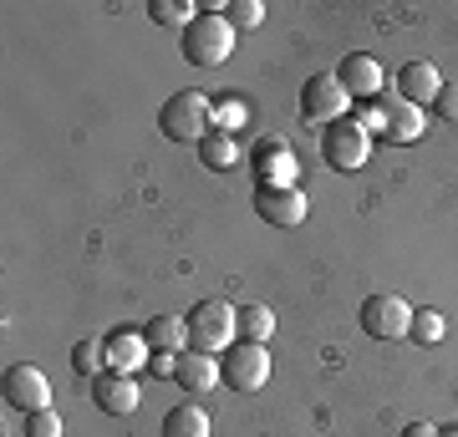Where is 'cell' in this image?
<instances>
[{
	"mask_svg": "<svg viewBox=\"0 0 458 437\" xmlns=\"http://www.w3.org/2000/svg\"><path fill=\"white\" fill-rule=\"evenodd\" d=\"M428 113H438V117H448V122H458V81H443Z\"/></svg>",
	"mask_w": 458,
	"mask_h": 437,
	"instance_id": "4316f807",
	"label": "cell"
},
{
	"mask_svg": "<svg viewBox=\"0 0 458 437\" xmlns=\"http://www.w3.org/2000/svg\"><path fill=\"white\" fill-rule=\"evenodd\" d=\"M72 372L87 376V382L102 376L107 372V346H102V340H77V346H72Z\"/></svg>",
	"mask_w": 458,
	"mask_h": 437,
	"instance_id": "7402d4cb",
	"label": "cell"
},
{
	"mask_svg": "<svg viewBox=\"0 0 458 437\" xmlns=\"http://www.w3.org/2000/svg\"><path fill=\"white\" fill-rule=\"evenodd\" d=\"M21 437H62V417H56L51 407H41V412H26V427H21Z\"/></svg>",
	"mask_w": 458,
	"mask_h": 437,
	"instance_id": "d4e9b609",
	"label": "cell"
},
{
	"mask_svg": "<svg viewBox=\"0 0 458 437\" xmlns=\"http://www.w3.org/2000/svg\"><path fill=\"white\" fill-rule=\"evenodd\" d=\"M352 113V97H346V87L331 71H316V77H306V87H301V117L306 122H342V117Z\"/></svg>",
	"mask_w": 458,
	"mask_h": 437,
	"instance_id": "8992f818",
	"label": "cell"
},
{
	"mask_svg": "<svg viewBox=\"0 0 458 437\" xmlns=\"http://www.w3.org/2000/svg\"><path fill=\"white\" fill-rule=\"evenodd\" d=\"M143 336L153 351H189V321L183 315H153L143 325Z\"/></svg>",
	"mask_w": 458,
	"mask_h": 437,
	"instance_id": "ac0fdd59",
	"label": "cell"
},
{
	"mask_svg": "<svg viewBox=\"0 0 458 437\" xmlns=\"http://www.w3.org/2000/svg\"><path fill=\"white\" fill-rule=\"evenodd\" d=\"M174 382L183 387V397H204V391L219 387V361H214V357H199V351H183Z\"/></svg>",
	"mask_w": 458,
	"mask_h": 437,
	"instance_id": "2e32d148",
	"label": "cell"
},
{
	"mask_svg": "<svg viewBox=\"0 0 458 437\" xmlns=\"http://www.w3.org/2000/svg\"><path fill=\"white\" fill-rule=\"evenodd\" d=\"M199 11H204V5H189V0H148V21H153V26H168V31L194 26Z\"/></svg>",
	"mask_w": 458,
	"mask_h": 437,
	"instance_id": "ffe728a7",
	"label": "cell"
},
{
	"mask_svg": "<svg viewBox=\"0 0 458 437\" xmlns=\"http://www.w3.org/2000/svg\"><path fill=\"white\" fill-rule=\"evenodd\" d=\"M438 437H458V433H438Z\"/></svg>",
	"mask_w": 458,
	"mask_h": 437,
	"instance_id": "4dcf8cb0",
	"label": "cell"
},
{
	"mask_svg": "<svg viewBox=\"0 0 458 437\" xmlns=\"http://www.w3.org/2000/svg\"><path fill=\"white\" fill-rule=\"evenodd\" d=\"M240 122H245V102H240V97H229V102L214 107V128H219V132H234Z\"/></svg>",
	"mask_w": 458,
	"mask_h": 437,
	"instance_id": "484cf974",
	"label": "cell"
},
{
	"mask_svg": "<svg viewBox=\"0 0 458 437\" xmlns=\"http://www.w3.org/2000/svg\"><path fill=\"white\" fill-rule=\"evenodd\" d=\"M225 21L234 26V31H255V26L265 21V5H260V0H229Z\"/></svg>",
	"mask_w": 458,
	"mask_h": 437,
	"instance_id": "cb8c5ba5",
	"label": "cell"
},
{
	"mask_svg": "<svg viewBox=\"0 0 458 437\" xmlns=\"http://www.w3.org/2000/svg\"><path fill=\"white\" fill-rule=\"evenodd\" d=\"M403 437H438V427H428V422H412V427H403Z\"/></svg>",
	"mask_w": 458,
	"mask_h": 437,
	"instance_id": "f546056e",
	"label": "cell"
},
{
	"mask_svg": "<svg viewBox=\"0 0 458 437\" xmlns=\"http://www.w3.org/2000/svg\"><path fill=\"white\" fill-rule=\"evenodd\" d=\"M361 331L372 340H403L412 331V306L403 295H367L361 300Z\"/></svg>",
	"mask_w": 458,
	"mask_h": 437,
	"instance_id": "52a82bcc",
	"label": "cell"
},
{
	"mask_svg": "<svg viewBox=\"0 0 458 437\" xmlns=\"http://www.w3.org/2000/svg\"><path fill=\"white\" fill-rule=\"evenodd\" d=\"M382 113H387V122H382V138H387V143H418V138H423V128H428L423 107L393 97V102H382Z\"/></svg>",
	"mask_w": 458,
	"mask_h": 437,
	"instance_id": "9a60e30c",
	"label": "cell"
},
{
	"mask_svg": "<svg viewBox=\"0 0 458 437\" xmlns=\"http://www.w3.org/2000/svg\"><path fill=\"white\" fill-rule=\"evenodd\" d=\"M138 402H143V391H138L132 376H123V372L92 376V407H98V412H107V417H132Z\"/></svg>",
	"mask_w": 458,
	"mask_h": 437,
	"instance_id": "9c48e42d",
	"label": "cell"
},
{
	"mask_svg": "<svg viewBox=\"0 0 458 437\" xmlns=\"http://www.w3.org/2000/svg\"><path fill=\"white\" fill-rule=\"evenodd\" d=\"M270 331H276V315H270L265 306L234 310V340H255V346H265V340H270Z\"/></svg>",
	"mask_w": 458,
	"mask_h": 437,
	"instance_id": "44dd1931",
	"label": "cell"
},
{
	"mask_svg": "<svg viewBox=\"0 0 458 437\" xmlns=\"http://www.w3.org/2000/svg\"><path fill=\"white\" fill-rule=\"evenodd\" d=\"M102 346H107V372H143L148 361H153V346H148L143 331H132V325H117L113 336H102Z\"/></svg>",
	"mask_w": 458,
	"mask_h": 437,
	"instance_id": "8fae6325",
	"label": "cell"
},
{
	"mask_svg": "<svg viewBox=\"0 0 458 437\" xmlns=\"http://www.w3.org/2000/svg\"><path fill=\"white\" fill-rule=\"evenodd\" d=\"M158 128H164L168 143H199L214 128V102L204 92H174L158 113Z\"/></svg>",
	"mask_w": 458,
	"mask_h": 437,
	"instance_id": "7a4b0ae2",
	"label": "cell"
},
{
	"mask_svg": "<svg viewBox=\"0 0 458 437\" xmlns=\"http://www.w3.org/2000/svg\"><path fill=\"white\" fill-rule=\"evenodd\" d=\"M265 382H270V351H265V346L234 340L229 351H219V387L250 397V391H260Z\"/></svg>",
	"mask_w": 458,
	"mask_h": 437,
	"instance_id": "277c9868",
	"label": "cell"
},
{
	"mask_svg": "<svg viewBox=\"0 0 458 437\" xmlns=\"http://www.w3.org/2000/svg\"><path fill=\"white\" fill-rule=\"evenodd\" d=\"M255 179H260V189H295V158L285 138H260L255 143Z\"/></svg>",
	"mask_w": 458,
	"mask_h": 437,
	"instance_id": "7c38bea8",
	"label": "cell"
},
{
	"mask_svg": "<svg viewBox=\"0 0 458 437\" xmlns=\"http://www.w3.org/2000/svg\"><path fill=\"white\" fill-rule=\"evenodd\" d=\"M179 51H183V62H189V66L214 71V66H225L229 51H234V26L225 21V11L204 5L194 26H183V31H179Z\"/></svg>",
	"mask_w": 458,
	"mask_h": 437,
	"instance_id": "6da1fadb",
	"label": "cell"
},
{
	"mask_svg": "<svg viewBox=\"0 0 458 437\" xmlns=\"http://www.w3.org/2000/svg\"><path fill=\"white\" fill-rule=\"evenodd\" d=\"M418 346H438L443 336H448V321H443V310L423 306V310H412V331H408Z\"/></svg>",
	"mask_w": 458,
	"mask_h": 437,
	"instance_id": "603a6c76",
	"label": "cell"
},
{
	"mask_svg": "<svg viewBox=\"0 0 458 437\" xmlns=\"http://www.w3.org/2000/svg\"><path fill=\"white\" fill-rule=\"evenodd\" d=\"M255 214L276 229H295V224H306L311 204H306L301 189H255Z\"/></svg>",
	"mask_w": 458,
	"mask_h": 437,
	"instance_id": "30bf717a",
	"label": "cell"
},
{
	"mask_svg": "<svg viewBox=\"0 0 458 437\" xmlns=\"http://www.w3.org/2000/svg\"><path fill=\"white\" fill-rule=\"evenodd\" d=\"M321 153H327L331 168L357 173L361 163L372 158V132H361L352 117H342V122H327V128H321Z\"/></svg>",
	"mask_w": 458,
	"mask_h": 437,
	"instance_id": "5b68a950",
	"label": "cell"
},
{
	"mask_svg": "<svg viewBox=\"0 0 458 437\" xmlns=\"http://www.w3.org/2000/svg\"><path fill=\"white\" fill-rule=\"evenodd\" d=\"M199 163H204L209 173H229V168L240 163V143H234L229 132L209 128V132H204V138H199Z\"/></svg>",
	"mask_w": 458,
	"mask_h": 437,
	"instance_id": "e0dca14e",
	"label": "cell"
},
{
	"mask_svg": "<svg viewBox=\"0 0 458 437\" xmlns=\"http://www.w3.org/2000/svg\"><path fill=\"white\" fill-rule=\"evenodd\" d=\"M183 321H189V351L199 357H219L234 346V306L225 300H199Z\"/></svg>",
	"mask_w": 458,
	"mask_h": 437,
	"instance_id": "3957f363",
	"label": "cell"
},
{
	"mask_svg": "<svg viewBox=\"0 0 458 437\" xmlns=\"http://www.w3.org/2000/svg\"><path fill=\"white\" fill-rule=\"evenodd\" d=\"M179 357H183V351H153L148 372H153V376H164V382H174V372H179Z\"/></svg>",
	"mask_w": 458,
	"mask_h": 437,
	"instance_id": "83f0119b",
	"label": "cell"
},
{
	"mask_svg": "<svg viewBox=\"0 0 458 437\" xmlns=\"http://www.w3.org/2000/svg\"><path fill=\"white\" fill-rule=\"evenodd\" d=\"M438 87H443V77H438V66H428V62H408L403 71H397V97L403 102H412V107H433V97H438Z\"/></svg>",
	"mask_w": 458,
	"mask_h": 437,
	"instance_id": "5bb4252c",
	"label": "cell"
},
{
	"mask_svg": "<svg viewBox=\"0 0 458 437\" xmlns=\"http://www.w3.org/2000/svg\"><path fill=\"white\" fill-rule=\"evenodd\" d=\"M352 122H357L361 132H372V128L382 132V122H387V113H382V102H377V107H361V113L352 117Z\"/></svg>",
	"mask_w": 458,
	"mask_h": 437,
	"instance_id": "f1b7e54d",
	"label": "cell"
},
{
	"mask_svg": "<svg viewBox=\"0 0 458 437\" xmlns=\"http://www.w3.org/2000/svg\"><path fill=\"white\" fill-rule=\"evenodd\" d=\"M336 81L346 87V97H372L382 92V62L377 56H367V51H352V56H342V66H336Z\"/></svg>",
	"mask_w": 458,
	"mask_h": 437,
	"instance_id": "4fadbf2b",
	"label": "cell"
},
{
	"mask_svg": "<svg viewBox=\"0 0 458 437\" xmlns=\"http://www.w3.org/2000/svg\"><path fill=\"white\" fill-rule=\"evenodd\" d=\"M164 437H209V412L199 402H179L164 417Z\"/></svg>",
	"mask_w": 458,
	"mask_h": 437,
	"instance_id": "d6986e66",
	"label": "cell"
},
{
	"mask_svg": "<svg viewBox=\"0 0 458 437\" xmlns=\"http://www.w3.org/2000/svg\"><path fill=\"white\" fill-rule=\"evenodd\" d=\"M0 391H5V407H11V412H41V407H51V382L41 376V366H31V361L5 366Z\"/></svg>",
	"mask_w": 458,
	"mask_h": 437,
	"instance_id": "ba28073f",
	"label": "cell"
}]
</instances>
